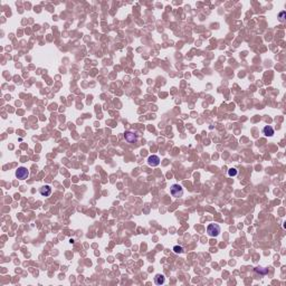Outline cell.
I'll return each mask as SVG.
<instances>
[{
    "instance_id": "6da1fadb",
    "label": "cell",
    "mask_w": 286,
    "mask_h": 286,
    "mask_svg": "<svg viewBox=\"0 0 286 286\" xmlns=\"http://www.w3.org/2000/svg\"><path fill=\"white\" fill-rule=\"evenodd\" d=\"M207 232L210 237H217L220 234V226L217 224H210L207 227Z\"/></svg>"
},
{
    "instance_id": "7a4b0ae2",
    "label": "cell",
    "mask_w": 286,
    "mask_h": 286,
    "mask_svg": "<svg viewBox=\"0 0 286 286\" xmlns=\"http://www.w3.org/2000/svg\"><path fill=\"white\" fill-rule=\"evenodd\" d=\"M170 192H171V194H172V197H175V198H180V197H182V194H183V189H182V187H181L180 185L175 183V185L171 186Z\"/></svg>"
},
{
    "instance_id": "3957f363",
    "label": "cell",
    "mask_w": 286,
    "mask_h": 286,
    "mask_svg": "<svg viewBox=\"0 0 286 286\" xmlns=\"http://www.w3.org/2000/svg\"><path fill=\"white\" fill-rule=\"evenodd\" d=\"M28 175H29V172H28L27 168H25V166H20V168H18V169L16 170V177H17V179H19V180L27 179Z\"/></svg>"
},
{
    "instance_id": "277c9868",
    "label": "cell",
    "mask_w": 286,
    "mask_h": 286,
    "mask_svg": "<svg viewBox=\"0 0 286 286\" xmlns=\"http://www.w3.org/2000/svg\"><path fill=\"white\" fill-rule=\"evenodd\" d=\"M148 163H149V166H159V163H160V158L158 157V155H150V157L148 158Z\"/></svg>"
},
{
    "instance_id": "5b68a950",
    "label": "cell",
    "mask_w": 286,
    "mask_h": 286,
    "mask_svg": "<svg viewBox=\"0 0 286 286\" xmlns=\"http://www.w3.org/2000/svg\"><path fill=\"white\" fill-rule=\"evenodd\" d=\"M124 138H125V140L128 141L129 143H134L136 140H138V136H136V134H134L133 132H125V134H124Z\"/></svg>"
},
{
    "instance_id": "8992f818",
    "label": "cell",
    "mask_w": 286,
    "mask_h": 286,
    "mask_svg": "<svg viewBox=\"0 0 286 286\" xmlns=\"http://www.w3.org/2000/svg\"><path fill=\"white\" fill-rule=\"evenodd\" d=\"M39 192H40V194L42 196H44V197H49L51 194V188L49 187V186H44V187H42L40 189H39Z\"/></svg>"
},
{
    "instance_id": "52a82bcc",
    "label": "cell",
    "mask_w": 286,
    "mask_h": 286,
    "mask_svg": "<svg viewBox=\"0 0 286 286\" xmlns=\"http://www.w3.org/2000/svg\"><path fill=\"white\" fill-rule=\"evenodd\" d=\"M263 133L265 134L266 136H273V135H274V129H273L271 125H266L263 129Z\"/></svg>"
},
{
    "instance_id": "ba28073f",
    "label": "cell",
    "mask_w": 286,
    "mask_h": 286,
    "mask_svg": "<svg viewBox=\"0 0 286 286\" xmlns=\"http://www.w3.org/2000/svg\"><path fill=\"white\" fill-rule=\"evenodd\" d=\"M164 282H166V278H164L163 275H161V274H157V275H155V277H154V283H155L157 285H162Z\"/></svg>"
},
{
    "instance_id": "9c48e42d",
    "label": "cell",
    "mask_w": 286,
    "mask_h": 286,
    "mask_svg": "<svg viewBox=\"0 0 286 286\" xmlns=\"http://www.w3.org/2000/svg\"><path fill=\"white\" fill-rule=\"evenodd\" d=\"M173 252H175V254H182V253H183V248H182L181 246H178V245H177V246L173 247Z\"/></svg>"
},
{
    "instance_id": "30bf717a",
    "label": "cell",
    "mask_w": 286,
    "mask_h": 286,
    "mask_svg": "<svg viewBox=\"0 0 286 286\" xmlns=\"http://www.w3.org/2000/svg\"><path fill=\"white\" fill-rule=\"evenodd\" d=\"M237 173H238V171L236 170L235 168H231V169L228 170V175L229 177H235V175H237Z\"/></svg>"
},
{
    "instance_id": "8fae6325",
    "label": "cell",
    "mask_w": 286,
    "mask_h": 286,
    "mask_svg": "<svg viewBox=\"0 0 286 286\" xmlns=\"http://www.w3.org/2000/svg\"><path fill=\"white\" fill-rule=\"evenodd\" d=\"M284 15H285V12H284V11H283V12H282V14H281V17H283V16H284ZM281 21H283V18H281Z\"/></svg>"
}]
</instances>
